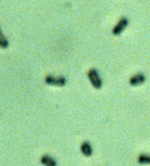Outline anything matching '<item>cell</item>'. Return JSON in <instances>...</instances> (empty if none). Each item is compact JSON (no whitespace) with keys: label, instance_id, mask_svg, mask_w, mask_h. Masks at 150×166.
Segmentation results:
<instances>
[{"label":"cell","instance_id":"cell-6","mask_svg":"<svg viewBox=\"0 0 150 166\" xmlns=\"http://www.w3.org/2000/svg\"><path fill=\"white\" fill-rule=\"evenodd\" d=\"M40 162L43 166H58L56 161L49 155H43L40 158Z\"/></svg>","mask_w":150,"mask_h":166},{"label":"cell","instance_id":"cell-5","mask_svg":"<svg viewBox=\"0 0 150 166\" xmlns=\"http://www.w3.org/2000/svg\"><path fill=\"white\" fill-rule=\"evenodd\" d=\"M80 153L84 157H91L93 155V146L89 141H83L80 144Z\"/></svg>","mask_w":150,"mask_h":166},{"label":"cell","instance_id":"cell-7","mask_svg":"<svg viewBox=\"0 0 150 166\" xmlns=\"http://www.w3.org/2000/svg\"><path fill=\"white\" fill-rule=\"evenodd\" d=\"M138 163L144 165H150V155L149 154H141L138 157Z\"/></svg>","mask_w":150,"mask_h":166},{"label":"cell","instance_id":"cell-8","mask_svg":"<svg viewBox=\"0 0 150 166\" xmlns=\"http://www.w3.org/2000/svg\"><path fill=\"white\" fill-rule=\"evenodd\" d=\"M0 44H1L2 48H6V47H8V43L6 42V39H4V36H3V35H1V43H0Z\"/></svg>","mask_w":150,"mask_h":166},{"label":"cell","instance_id":"cell-2","mask_svg":"<svg viewBox=\"0 0 150 166\" xmlns=\"http://www.w3.org/2000/svg\"><path fill=\"white\" fill-rule=\"evenodd\" d=\"M44 81L47 85L51 86H58L62 87L67 84V79L64 76H54V75H47L44 79Z\"/></svg>","mask_w":150,"mask_h":166},{"label":"cell","instance_id":"cell-4","mask_svg":"<svg viewBox=\"0 0 150 166\" xmlns=\"http://www.w3.org/2000/svg\"><path fill=\"white\" fill-rule=\"evenodd\" d=\"M146 81V76L144 73H137L129 78V85L131 86H139L141 84H144Z\"/></svg>","mask_w":150,"mask_h":166},{"label":"cell","instance_id":"cell-3","mask_svg":"<svg viewBox=\"0 0 150 166\" xmlns=\"http://www.w3.org/2000/svg\"><path fill=\"white\" fill-rule=\"evenodd\" d=\"M128 25V19L126 17H122L120 20L118 21L117 24L112 27V35H119L124 31L125 28Z\"/></svg>","mask_w":150,"mask_h":166},{"label":"cell","instance_id":"cell-1","mask_svg":"<svg viewBox=\"0 0 150 166\" xmlns=\"http://www.w3.org/2000/svg\"><path fill=\"white\" fill-rule=\"evenodd\" d=\"M87 76L91 83V85H92L95 90H101L103 86V81H102V78L99 75L98 71L92 67V69H90L88 71Z\"/></svg>","mask_w":150,"mask_h":166}]
</instances>
